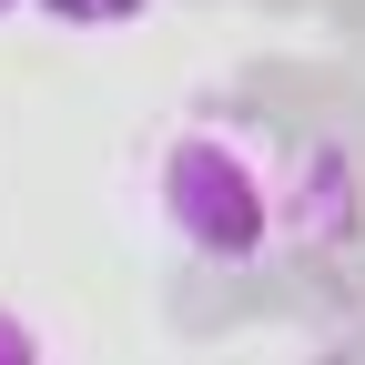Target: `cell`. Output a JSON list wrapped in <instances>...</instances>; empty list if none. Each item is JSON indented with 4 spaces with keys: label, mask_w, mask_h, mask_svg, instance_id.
Segmentation results:
<instances>
[{
    "label": "cell",
    "mask_w": 365,
    "mask_h": 365,
    "mask_svg": "<svg viewBox=\"0 0 365 365\" xmlns=\"http://www.w3.org/2000/svg\"><path fill=\"white\" fill-rule=\"evenodd\" d=\"M153 223L203 254V264H254L274 234L294 223V182L284 153L244 122H193L153 153Z\"/></svg>",
    "instance_id": "1"
},
{
    "label": "cell",
    "mask_w": 365,
    "mask_h": 365,
    "mask_svg": "<svg viewBox=\"0 0 365 365\" xmlns=\"http://www.w3.org/2000/svg\"><path fill=\"white\" fill-rule=\"evenodd\" d=\"M0 365H51L41 325H31V314H11V304H0Z\"/></svg>",
    "instance_id": "3"
},
{
    "label": "cell",
    "mask_w": 365,
    "mask_h": 365,
    "mask_svg": "<svg viewBox=\"0 0 365 365\" xmlns=\"http://www.w3.org/2000/svg\"><path fill=\"white\" fill-rule=\"evenodd\" d=\"M11 11H21V0H0V21H11Z\"/></svg>",
    "instance_id": "4"
},
{
    "label": "cell",
    "mask_w": 365,
    "mask_h": 365,
    "mask_svg": "<svg viewBox=\"0 0 365 365\" xmlns=\"http://www.w3.org/2000/svg\"><path fill=\"white\" fill-rule=\"evenodd\" d=\"M41 11H51V21H71V31H122L143 0H41Z\"/></svg>",
    "instance_id": "2"
}]
</instances>
